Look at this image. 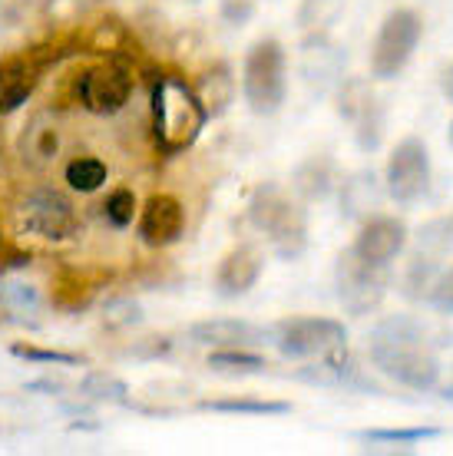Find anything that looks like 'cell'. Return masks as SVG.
I'll list each match as a JSON object with an SVG mask.
<instances>
[{"label":"cell","instance_id":"27","mask_svg":"<svg viewBox=\"0 0 453 456\" xmlns=\"http://www.w3.org/2000/svg\"><path fill=\"white\" fill-rule=\"evenodd\" d=\"M417 251L427 258H447L453 255V212L437 216L417 228Z\"/></svg>","mask_w":453,"mask_h":456},{"label":"cell","instance_id":"2","mask_svg":"<svg viewBox=\"0 0 453 456\" xmlns=\"http://www.w3.org/2000/svg\"><path fill=\"white\" fill-rule=\"evenodd\" d=\"M149 100H152V139H156L159 152L179 156L185 149H193L209 123V113H205L195 86L172 73H159Z\"/></svg>","mask_w":453,"mask_h":456},{"label":"cell","instance_id":"1","mask_svg":"<svg viewBox=\"0 0 453 456\" xmlns=\"http://www.w3.org/2000/svg\"><path fill=\"white\" fill-rule=\"evenodd\" d=\"M371 364L394 384L417 394H427L441 384V357L437 347L453 344L450 334L437 331L433 324L414 314H387L367 334Z\"/></svg>","mask_w":453,"mask_h":456},{"label":"cell","instance_id":"20","mask_svg":"<svg viewBox=\"0 0 453 456\" xmlns=\"http://www.w3.org/2000/svg\"><path fill=\"white\" fill-rule=\"evenodd\" d=\"M381 199H384V189L375 169H361L341 179V216L344 218H371Z\"/></svg>","mask_w":453,"mask_h":456},{"label":"cell","instance_id":"25","mask_svg":"<svg viewBox=\"0 0 453 456\" xmlns=\"http://www.w3.org/2000/svg\"><path fill=\"white\" fill-rule=\"evenodd\" d=\"M443 430L441 427H394V430H361L358 440H364L367 446H400V450H414L417 444H427V440H437Z\"/></svg>","mask_w":453,"mask_h":456},{"label":"cell","instance_id":"4","mask_svg":"<svg viewBox=\"0 0 453 456\" xmlns=\"http://www.w3.org/2000/svg\"><path fill=\"white\" fill-rule=\"evenodd\" d=\"M242 96L255 116H275L288 96V57L275 37L251 44L242 67Z\"/></svg>","mask_w":453,"mask_h":456},{"label":"cell","instance_id":"16","mask_svg":"<svg viewBox=\"0 0 453 456\" xmlns=\"http://www.w3.org/2000/svg\"><path fill=\"white\" fill-rule=\"evenodd\" d=\"M261 272H265V251L259 245H235L226 258L218 262L216 272V295L226 297V301H235V297L249 295L251 288L259 285Z\"/></svg>","mask_w":453,"mask_h":456},{"label":"cell","instance_id":"21","mask_svg":"<svg viewBox=\"0 0 453 456\" xmlns=\"http://www.w3.org/2000/svg\"><path fill=\"white\" fill-rule=\"evenodd\" d=\"M37 83H40V67H34L30 60H7L0 67V116L17 113L30 96H34Z\"/></svg>","mask_w":453,"mask_h":456},{"label":"cell","instance_id":"35","mask_svg":"<svg viewBox=\"0 0 453 456\" xmlns=\"http://www.w3.org/2000/svg\"><path fill=\"white\" fill-rule=\"evenodd\" d=\"M222 17L232 27H242L255 17V0H222Z\"/></svg>","mask_w":453,"mask_h":456},{"label":"cell","instance_id":"7","mask_svg":"<svg viewBox=\"0 0 453 456\" xmlns=\"http://www.w3.org/2000/svg\"><path fill=\"white\" fill-rule=\"evenodd\" d=\"M424 34V20L410 7H397L384 17L371 44V77L375 80H394L400 69L408 67L414 50Z\"/></svg>","mask_w":453,"mask_h":456},{"label":"cell","instance_id":"30","mask_svg":"<svg viewBox=\"0 0 453 456\" xmlns=\"http://www.w3.org/2000/svg\"><path fill=\"white\" fill-rule=\"evenodd\" d=\"M79 394L86 400H96V403H129V387L106 370H90L79 380Z\"/></svg>","mask_w":453,"mask_h":456},{"label":"cell","instance_id":"5","mask_svg":"<svg viewBox=\"0 0 453 456\" xmlns=\"http://www.w3.org/2000/svg\"><path fill=\"white\" fill-rule=\"evenodd\" d=\"M391 288V265L364 262L361 255L351 248L341 251L338 265H334V295H338L341 308L351 318H367L381 308Z\"/></svg>","mask_w":453,"mask_h":456},{"label":"cell","instance_id":"13","mask_svg":"<svg viewBox=\"0 0 453 456\" xmlns=\"http://www.w3.org/2000/svg\"><path fill=\"white\" fill-rule=\"evenodd\" d=\"M139 241L149 248H169L185 232V208L176 195L159 192L149 195L146 206L139 208Z\"/></svg>","mask_w":453,"mask_h":456},{"label":"cell","instance_id":"37","mask_svg":"<svg viewBox=\"0 0 453 456\" xmlns=\"http://www.w3.org/2000/svg\"><path fill=\"white\" fill-rule=\"evenodd\" d=\"M441 90H443V96L453 103V63L447 69H443V80H441Z\"/></svg>","mask_w":453,"mask_h":456},{"label":"cell","instance_id":"18","mask_svg":"<svg viewBox=\"0 0 453 456\" xmlns=\"http://www.w3.org/2000/svg\"><path fill=\"white\" fill-rule=\"evenodd\" d=\"M292 189H295L298 199L305 202H325L341 189V169L338 162L331 159L328 152H317V156H308L301 166L292 175Z\"/></svg>","mask_w":453,"mask_h":456},{"label":"cell","instance_id":"14","mask_svg":"<svg viewBox=\"0 0 453 456\" xmlns=\"http://www.w3.org/2000/svg\"><path fill=\"white\" fill-rule=\"evenodd\" d=\"M189 341L199 347H212V351H232V347H249L251 351L261 344H272V331L242 318H209L195 321L189 328Z\"/></svg>","mask_w":453,"mask_h":456},{"label":"cell","instance_id":"33","mask_svg":"<svg viewBox=\"0 0 453 456\" xmlns=\"http://www.w3.org/2000/svg\"><path fill=\"white\" fill-rule=\"evenodd\" d=\"M13 357H21L27 364H54V367H83L86 361L79 354L67 351H50V347H34V344H13Z\"/></svg>","mask_w":453,"mask_h":456},{"label":"cell","instance_id":"26","mask_svg":"<svg viewBox=\"0 0 453 456\" xmlns=\"http://www.w3.org/2000/svg\"><path fill=\"white\" fill-rule=\"evenodd\" d=\"M202 411L212 413H238V417H284L292 403L284 400H255V397H226V400H202Z\"/></svg>","mask_w":453,"mask_h":456},{"label":"cell","instance_id":"6","mask_svg":"<svg viewBox=\"0 0 453 456\" xmlns=\"http://www.w3.org/2000/svg\"><path fill=\"white\" fill-rule=\"evenodd\" d=\"M272 344L284 361H315L348 347V328L334 318H284L272 328Z\"/></svg>","mask_w":453,"mask_h":456},{"label":"cell","instance_id":"39","mask_svg":"<svg viewBox=\"0 0 453 456\" xmlns=\"http://www.w3.org/2000/svg\"><path fill=\"white\" fill-rule=\"evenodd\" d=\"M447 142H450V149H453V119H450V129H447Z\"/></svg>","mask_w":453,"mask_h":456},{"label":"cell","instance_id":"34","mask_svg":"<svg viewBox=\"0 0 453 456\" xmlns=\"http://www.w3.org/2000/svg\"><path fill=\"white\" fill-rule=\"evenodd\" d=\"M427 305H431L437 314H443V318H453V265L437 274V281H433V291H431V297H427Z\"/></svg>","mask_w":453,"mask_h":456},{"label":"cell","instance_id":"36","mask_svg":"<svg viewBox=\"0 0 453 456\" xmlns=\"http://www.w3.org/2000/svg\"><path fill=\"white\" fill-rule=\"evenodd\" d=\"M106 324H113V328H129V324H139V308L133 301H119L110 308L106 314Z\"/></svg>","mask_w":453,"mask_h":456},{"label":"cell","instance_id":"19","mask_svg":"<svg viewBox=\"0 0 453 456\" xmlns=\"http://www.w3.org/2000/svg\"><path fill=\"white\" fill-rule=\"evenodd\" d=\"M21 156L30 169H50L60 156V126L54 113H37L21 136Z\"/></svg>","mask_w":453,"mask_h":456},{"label":"cell","instance_id":"8","mask_svg":"<svg viewBox=\"0 0 453 456\" xmlns=\"http://www.w3.org/2000/svg\"><path fill=\"white\" fill-rule=\"evenodd\" d=\"M133 90H136L133 69L119 60L96 63L77 77V100L93 116H116L133 100Z\"/></svg>","mask_w":453,"mask_h":456},{"label":"cell","instance_id":"11","mask_svg":"<svg viewBox=\"0 0 453 456\" xmlns=\"http://www.w3.org/2000/svg\"><path fill=\"white\" fill-rule=\"evenodd\" d=\"M431 189V152L424 139L408 136L397 142L384 169V192L397 206H414Z\"/></svg>","mask_w":453,"mask_h":456},{"label":"cell","instance_id":"12","mask_svg":"<svg viewBox=\"0 0 453 456\" xmlns=\"http://www.w3.org/2000/svg\"><path fill=\"white\" fill-rule=\"evenodd\" d=\"M301 80L315 96H328L344 80V50L328 37V30H311L301 40V57H298Z\"/></svg>","mask_w":453,"mask_h":456},{"label":"cell","instance_id":"38","mask_svg":"<svg viewBox=\"0 0 453 456\" xmlns=\"http://www.w3.org/2000/svg\"><path fill=\"white\" fill-rule=\"evenodd\" d=\"M441 397L450 400V403H453V384H450V387H441Z\"/></svg>","mask_w":453,"mask_h":456},{"label":"cell","instance_id":"9","mask_svg":"<svg viewBox=\"0 0 453 456\" xmlns=\"http://www.w3.org/2000/svg\"><path fill=\"white\" fill-rule=\"evenodd\" d=\"M17 225L21 232L44 241H67L77 235L79 218L67 195L57 189H37L17 206Z\"/></svg>","mask_w":453,"mask_h":456},{"label":"cell","instance_id":"23","mask_svg":"<svg viewBox=\"0 0 453 456\" xmlns=\"http://www.w3.org/2000/svg\"><path fill=\"white\" fill-rule=\"evenodd\" d=\"M195 93H199L209 119L226 113L228 106H232V100H235V77H232L228 63H216L209 73H202L199 83H195Z\"/></svg>","mask_w":453,"mask_h":456},{"label":"cell","instance_id":"10","mask_svg":"<svg viewBox=\"0 0 453 456\" xmlns=\"http://www.w3.org/2000/svg\"><path fill=\"white\" fill-rule=\"evenodd\" d=\"M338 113L354 123V142L361 152H375L384 142L387 129V113L381 96L371 90V83L364 77H351V80H341L338 86Z\"/></svg>","mask_w":453,"mask_h":456},{"label":"cell","instance_id":"24","mask_svg":"<svg viewBox=\"0 0 453 456\" xmlns=\"http://www.w3.org/2000/svg\"><path fill=\"white\" fill-rule=\"evenodd\" d=\"M441 274V262L437 258H427V255H414L404 268V278H400V295L414 301V305H427V297L433 291V281Z\"/></svg>","mask_w":453,"mask_h":456},{"label":"cell","instance_id":"32","mask_svg":"<svg viewBox=\"0 0 453 456\" xmlns=\"http://www.w3.org/2000/svg\"><path fill=\"white\" fill-rule=\"evenodd\" d=\"M139 206H136V195H133V189H113V192L106 195V202H103V218L110 222L113 228H129L133 225V218H136Z\"/></svg>","mask_w":453,"mask_h":456},{"label":"cell","instance_id":"3","mask_svg":"<svg viewBox=\"0 0 453 456\" xmlns=\"http://www.w3.org/2000/svg\"><path fill=\"white\" fill-rule=\"evenodd\" d=\"M249 222L268 239L282 262H295L308 248V212L275 183L259 185L249 199Z\"/></svg>","mask_w":453,"mask_h":456},{"label":"cell","instance_id":"28","mask_svg":"<svg viewBox=\"0 0 453 456\" xmlns=\"http://www.w3.org/2000/svg\"><path fill=\"white\" fill-rule=\"evenodd\" d=\"M63 175H67V185L73 189V192L90 195V192H96V189L106 185L110 169H106V162L96 159V156H77V159L67 162Z\"/></svg>","mask_w":453,"mask_h":456},{"label":"cell","instance_id":"22","mask_svg":"<svg viewBox=\"0 0 453 456\" xmlns=\"http://www.w3.org/2000/svg\"><path fill=\"white\" fill-rule=\"evenodd\" d=\"M0 308L13 318H34L44 311V291L27 274H0Z\"/></svg>","mask_w":453,"mask_h":456},{"label":"cell","instance_id":"15","mask_svg":"<svg viewBox=\"0 0 453 456\" xmlns=\"http://www.w3.org/2000/svg\"><path fill=\"white\" fill-rule=\"evenodd\" d=\"M408 248V225L394 216H371L364 218L361 232L354 239L351 251L361 255L364 262H375V265H391Z\"/></svg>","mask_w":453,"mask_h":456},{"label":"cell","instance_id":"29","mask_svg":"<svg viewBox=\"0 0 453 456\" xmlns=\"http://www.w3.org/2000/svg\"><path fill=\"white\" fill-rule=\"evenodd\" d=\"M209 367L216 374L228 377H245V374H261L265 370V357L251 354L249 347H232V351H212L209 354Z\"/></svg>","mask_w":453,"mask_h":456},{"label":"cell","instance_id":"17","mask_svg":"<svg viewBox=\"0 0 453 456\" xmlns=\"http://www.w3.org/2000/svg\"><path fill=\"white\" fill-rule=\"evenodd\" d=\"M295 380L315 384V387H344V390H361V394H384L375 380H367L361 374V367L354 364L348 354L341 357V351L315 357V364L295 370Z\"/></svg>","mask_w":453,"mask_h":456},{"label":"cell","instance_id":"31","mask_svg":"<svg viewBox=\"0 0 453 456\" xmlns=\"http://www.w3.org/2000/svg\"><path fill=\"white\" fill-rule=\"evenodd\" d=\"M344 4H348V0H301L298 23L305 27L308 34H311V30H328L331 23L344 13Z\"/></svg>","mask_w":453,"mask_h":456}]
</instances>
